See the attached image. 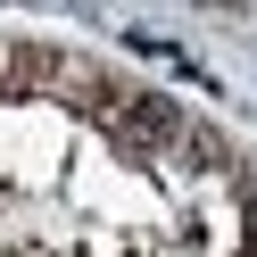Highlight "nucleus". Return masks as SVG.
I'll use <instances>...</instances> for the list:
<instances>
[{
    "instance_id": "nucleus-1",
    "label": "nucleus",
    "mask_w": 257,
    "mask_h": 257,
    "mask_svg": "<svg viewBox=\"0 0 257 257\" xmlns=\"http://www.w3.org/2000/svg\"><path fill=\"white\" fill-rule=\"evenodd\" d=\"M174 158H183L191 174H232V141H224L207 116H183V133H174Z\"/></svg>"
},
{
    "instance_id": "nucleus-2",
    "label": "nucleus",
    "mask_w": 257,
    "mask_h": 257,
    "mask_svg": "<svg viewBox=\"0 0 257 257\" xmlns=\"http://www.w3.org/2000/svg\"><path fill=\"white\" fill-rule=\"evenodd\" d=\"M240 224H249V257H257V183L240 174Z\"/></svg>"
}]
</instances>
